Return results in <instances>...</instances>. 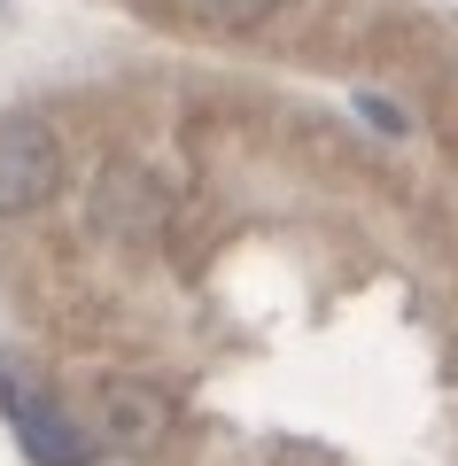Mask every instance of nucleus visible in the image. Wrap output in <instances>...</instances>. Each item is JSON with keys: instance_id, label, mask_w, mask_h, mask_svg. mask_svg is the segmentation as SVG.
I'll return each instance as SVG.
<instances>
[{"instance_id": "obj_1", "label": "nucleus", "mask_w": 458, "mask_h": 466, "mask_svg": "<svg viewBox=\"0 0 458 466\" xmlns=\"http://www.w3.org/2000/svg\"><path fill=\"white\" fill-rule=\"evenodd\" d=\"M63 187V140L39 116H0V218L47 210Z\"/></svg>"}, {"instance_id": "obj_2", "label": "nucleus", "mask_w": 458, "mask_h": 466, "mask_svg": "<svg viewBox=\"0 0 458 466\" xmlns=\"http://www.w3.org/2000/svg\"><path fill=\"white\" fill-rule=\"evenodd\" d=\"M8 428H16V443H24L32 466H94L86 428L63 412V404H47V397H16L8 404Z\"/></svg>"}, {"instance_id": "obj_3", "label": "nucleus", "mask_w": 458, "mask_h": 466, "mask_svg": "<svg viewBox=\"0 0 458 466\" xmlns=\"http://www.w3.org/2000/svg\"><path fill=\"white\" fill-rule=\"evenodd\" d=\"M101 435H109L117 451H148L171 435V397L148 381H109L101 389Z\"/></svg>"}, {"instance_id": "obj_4", "label": "nucleus", "mask_w": 458, "mask_h": 466, "mask_svg": "<svg viewBox=\"0 0 458 466\" xmlns=\"http://www.w3.org/2000/svg\"><path fill=\"white\" fill-rule=\"evenodd\" d=\"M179 8H187L195 24H210V32H257L280 0H179Z\"/></svg>"}]
</instances>
